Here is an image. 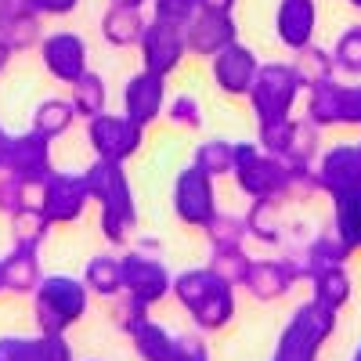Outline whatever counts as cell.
I'll list each match as a JSON object with an SVG mask.
<instances>
[{
    "label": "cell",
    "instance_id": "obj_1",
    "mask_svg": "<svg viewBox=\"0 0 361 361\" xmlns=\"http://www.w3.org/2000/svg\"><path fill=\"white\" fill-rule=\"evenodd\" d=\"M336 314L340 311L318 304L314 296L304 300V304L289 314L286 329L279 333L271 361H322V347L336 333Z\"/></svg>",
    "mask_w": 361,
    "mask_h": 361
},
{
    "label": "cell",
    "instance_id": "obj_2",
    "mask_svg": "<svg viewBox=\"0 0 361 361\" xmlns=\"http://www.w3.org/2000/svg\"><path fill=\"white\" fill-rule=\"evenodd\" d=\"M90 289L73 275H44L33 293V318L40 333H69L76 322L87 318Z\"/></svg>",
    "mask_w": 361,
    "mask_h": 361
},
{
    "label": "cell",
    "instance_id": "obj_3",
    "mask_svg": "<svg viewBox=\"0 0 361 361\" xmlns=\"http://www.w3.org/2000/svg\"><path fill=\"white\" fill-rule=\"evenodd\" d=\"M300 94H304V83H300L293 62H260V73L246 102L257 116V123H279V119H289L296 112Z\"/></svg>",
    "mask_w": 361,
    "mask_h": 361
},
{
    "label": "cell",
    "instance_id": "obj_4",
    "mask_svg": "<svg viewBox=\"0 0 361 361\" xmlns=\"http://www.w3.org/2000/svg\"><path fill=\"white\" fill-rule=\"evenodd\" d=\"M235 188L246 199H279L286 202V159L264 152L257 141H235Z\"/></svg>",
    "mask_w": 361,
    "mask_h": 361
},
{
    "label": "cell",
    "instance_id": "obj_5",
    "mask_svg": "<svg viewBox=\"0 0 361 361\" xmlns=\"http://www.w3.org/2000/svg\"><path fill=\"white\" fill-rule=\"evenodd\" d=\"M87 145L94 148V159H112L127 163L141 152L145 145V127L134 123L123 112H102L94 119H87Z\"/></svg>",
    "mask_w": 361,
    "mask_h": 361
},
{
    "label": "cell",
    "instance_id": "obj_6",
    "mask_svg": "<svg viewBox=\"0 0 361 361\" xmlns=\"http://www.w3.org/2000/svg\"><path fill=\"white\" fill-rule=\"evenodd\" d=\"M83 173H87L90 202H98L102 214H116L134 228L137 224V199H134V188H130V177H127L123 163L94 159Z\"/></svg>",
    "mask_w": 361,
    "mask_h": 361
},
{
    "label": "cell",
    "instance_id": "obj_7",
    "mask_svg": "<svg viewBox=\"0 0 361 361\" xmlns=\"http://www.w3.org/2000/svg\"><path fill=\"white\" fill-rule=\"evenodd\" d=\"M173 214L185 228L202 231L217 214V188H214V177L206 170H199L195 163H188L173 177Z\"/></svg>",
    "mask_w": 361,
    "mask_h": 361
},
{
    "label": "cell",
    "instance_id": "obj_8",
    "mask_svg": "<svg viewBox=\"0 0 361 361\" xmlns=\"http://www.w3.org/2000/svg\"><path fill=\"white\" fill-rule=\"evenodd\" d=\"M37 192H40L37 206L47 214L51 224H73L87 214V206H90L87 173H76V170H51V177Z\"/></svg>",
    "mask_w": 361,
    "mask_h": 361
},
{
    "label": "cell",
    "instance_id": "obj_9",
    "mask_svg": "<svg viewBox=\"0 0 361 361\" xmlns=\"http://www.w3.org/2000/svg\"><path fill=\"white\" fill-rule=\"evenodd\" d=\"M307 260L304 253H293V257H279V260H253L250 267V279H246V293L260 304H275V300L289 296L296 282H307Z\"/></svg>",
    "mask_w": 361,
    "mask_h": 361
},
{
    "label": "cell",
    "instance_id": "obj_10",
    "mask_svg": "<svg viewBox=\"0 0 361 361\" xmlns=\"http://www.w3.org/2000/svg\"><path fill=\"white\" fill-rule=\"evenodd\" d=\"M170 289H173V275L156 253H145V250L123 253V293L137 296L148 307H156L170 296Z\"/></svg>",
    "mask_w": 361,
    "mask_h": 361
},
{
    "label": "cell",
    "instance_id": "obj_11",
    "mask_svg": "<svg viewBox=\"0 0 361 361\" xmlns=\"http://www.w3.org/2000/svg\"><path fill=\"white\" fill-rule=\"evenodd\" d=\"M40 62L51 73V80L58 83H76L87 69H90V47L80 33H69V29H58V33H44L40 40Z\"/></svg>",
    "mask_w": 361,
    "mask_h": 361
},
{
    "label": "cell",
    "instance_id": "obj_12",
    "mask_svg": "<svg viewBox=\"0 0 361 361\" xmlns=\"http://www.w3.org/2000/svg\"><path fill=\"white\" fill-rule=\"evenodd\" d=\"M257 73H260V58L243 40L228 44L224 51H217L209 58V80H214V87L228 98H246Z\"/></svg>",
    "mask_w": 361,
    "mask_h": 361
},
{
    "label": "cell",
    "instance_id": "obj_13",
    "mask_svg": "<svg viewBox=\"0 0 361 361\" xmlns=\"http://www.w3.org/2000/svg\"><path fill=\"white\" fill-rule=\"evenodd\" d=\"M54 163H51V141L44 134H37L33 127L11 134V148H8V166L4 173L18 177L25 188H40L44 180L51 177Z\"/></svg>",
    "mask_w": 361,
    "mask_h": 361
},
{
    "label": "cell",
    "instance_id": "obj_14",
    "mask_svg": "<svg viewBox=\"0 0 361 361\" xmlns=\"http://www.w3.org/2000/svg\"><path fill=\"white\" fill-rule=\"evenodd\" d=\"M314 170H318L322 195H329V202L340 195H350V192H361V148H357V141L325 148L314 163Z\"/></svg>",
    "mask_w": 361,
    "mask_h": 361
},
{
    "label": "cell",
    "instance_id": "obj_15",
    "mask_svg": "<svg viewBox=\"0 0 361 361\" xmlns=\"http://www.w3.org/2000/svg\"><path fill=\"white\" fill-rule=\"evenodd\" d=\"M137 51H141V66H145V69H152V73H159V76H170V73H177L180 62L188 58L185 29H173V25H163V22L148 18Z\"/></svg>",
    "mask_w": 361,
    "mask_h": 361
},
{
    "label": "cell",
    "instance_id": "obj_16",
    "mask_svg": "<svg viewBox=\"0 0 361 361\" xmlns=\"http://www.w3.org/2000/svg\"><path fill=\"white\" fill-rule=\"evenodd\" d=\"M163 109H166V76L141 69L123 83V116H130L134 123L152 127L163 116Z\"/></svg>",
    "mask_w": 361,
    "mask_h": 361
},
{
    "label": "cell",
    "instance_id": "obj_17",
    "mask_svg": "<svg viewBox=\"0 0 361 361\" xmlns=\"http://www.w3.org/2000/svg\"><path fill=\"white\" fill-rule=\"evenodd\" d=\"M318 33V0H279L275 8V37L286 51H304Z\"/></svg>",
    "mask_w": 361,
    "mask_h": 361
},
{
    "label": "cell",
    "instance_id": "obj_18",
    "mask_svg": "<svg viewBox=\"0 0 361 361\" xmlns=\"http://www.w3.org/2000/svg\"><path fill=\"white\" fill-rule=\"evenodd\" d=\"M238 40V22L235 15H221V11H199L188 25H185V44L188 54L195 58H214L217 51H224L228 44Z\"/></svg>",
    "mask_w": 361,
    "mask_h": 361
},
{
    "label": "cell",
    "instance_id": "obj_19",
    "mask_svg": "<svg viewBox=\"0 0 361 361\" xmlns=\"http://www.w3.org/2000/svg\"><path fill=\"white\" fill-rule=\"evenodd\" d=\"M0 275H4V293L8 296H33L37 286L44 282L40 250L11 243L8 257H0Z\"/></svg>",
    "mask_w": 361,
    "mask_h": 361
},
{
    "label": "cell",
    "instance_id": "obj_20",
    "mask_svg": "<svg viewBox=\"0 0 361 361\" xmlns=\"http://www.w3.org/2000/svg\"><path fill=\"white\" fill-rule=\"evenodd\" d=\"M145 8H127V4H109L102 15V37L109 47H137L145 33Z\"/></svg>",
    "mask_w": 361,
    "mask_h": 361
},
{
    "label": "cell",
    "instance_id": "obj_21",
    "mask_svg": "<svg viewBox=\"0 0 361 361\" xmlns=\"http://www.w3.org/2000/svg\"><path fill=\"white\" fill-rule=\"evenodd\" d=\"M311 296L318 304L333 307V311H343L354 296V282H350V271L347 264H333V267H318L311 271Z\"/></svg>",
    "mask_w": 361,
    "mask_h": 361
},
{
    "label": "cell",
    "instance_id": "obj_22",
    "mask_svg": "<svg viewBox=\"0 0 361 361\" xmlns=\"http://www.w3.org/2000/svg\"><path fill=\"white\" fill-rule=\"evenodd\" d=\"M221 286H228V282H221L214 271H209V264H206V267H188V271H180V275H173L170 296H173L185 311H195L202 300H209Z\"/></svg>",
    "mask_w": 361,
    "mask_h": 361
},
{
    "label": "cell",
    "instance_id": "obj_23",
    "mask_svg": "<svg viewBox=\"0 0 361 361\" xmlns=\"http://www.w3.org/2000/svg\"><path fill=\"white\" fill-rule=\"evenodd\" d=\"M83 282H87L90 296L116 300L119 293H123V257H112V253L90 257L87 267H83Z\"/></svg>",
    "mask_w": 361,
    "mask_h": 361
},
{
    "label": "cell",
    "instance_id": "obj_24",
    "mask_svg": "<svg viewBox=\"0 0 361 361\" xmlns=\"http://www.w3.org/2000/svg\"><path fill=\"white\" fill-rule=\"evenodd\" d=\"M238 314V300H235V289L231 286H221L209 300H202V304L195 311H188V318L195 322L199 333H221V329H228Z\"/></svg>",
    "mask_w": 361,
    "mask_h": 361
},
{
    "label": "cell",
    "instance_id": "obj_25",
    "mask_svg": "<svg viewBox=\"0 0 361 361\" xmlns=\"http://www.w3.org/2000/svg\"><path fill=\"white\" fill-rule=\"evenodd\" d=\"M246 231L253 243L260 246H279L282 243V214H279V199H250L246 209Z\"/></svg>",
    "mask_w": 361,
    "mask_h": 361
},
{
    "label": "cell",
    "instance_id": "obj_26",
    "mask_svg": "<svg viewBox=\"0 0 361 361\" xmlns=\"http://www.w3.org/2000/svg\"><path fill=\"white\" fill-rule=\"evenodd\" d=\"M340 80H325L318 87L307 90V102H304V116L311 119L314 127L329 130V127H340Z\"/></svg>",
    "mask_w": 361,
    "mask_h": 361
},
{
    "label": "cell",
    "instance_id": "obj_27",
    "mask_svg": "<svg viewBox=\"0 0 361 361\" xmlns=\"http://www.w3.org/2000/svg\"><path fill=\"white\" fill-rule=\"evenodd\" d=\"M69 102L76 109V119H94L109 109V90H105V80L98 73H83L76 83H69Z\"/></svg>",
    "mask_w": 361,
    "mask_h": 361
},
{
    "label": "cell",
    "instance_id": "obj_28",
    "mask_svg": "<svg viewBox=\"0 0 361 361\" xmlns=\"http://www.w3.org/2000/svg\"><path fill=\"white\" fill-rule=\"evenodd\" d=\"M293 69H296L300 83H304V90H311L325 80H336V58H333V51H325L318 44H307L304 51H296Z\"/></svg>",
    "mask_w": 361,
    "mask_h": 361
},
{
    "label": "cell",
    "instance_id": "obj_29",
    "mask_svg": "<svg viewBox=\"0 0 361 361\" xmlns=\"http://www.w3.org/2000/svg\"><path fill=\"white\" fill-rule=\"evenodd\" d=\"M73 123H76V109L69 98H44L33 109V130L44 134L47 141H58Z\"/></svg>",
    "mask_w": 361,
    "mask_h": 361
},
{
    "label": "cell",
    "instance_id": "obj_30",
    "mask_svg": "<svg viewBox=\"0 0 361 361\" xmlns=\"http://www.w3.org/2000/svg\"><path fill=\"white\" fill-rule=\"evenodd\" d=\"M8 221H11V243H18V246H37V250L47 243V235H51V228H54L37 202H25L18 214H11Z\"/></svg>",
    "mask_w": 361,
    "mask_h": 361
},
{
    "label": "cell",
    "instance_id": "obj_31",
    "mask_svg": "<svg viewBox=\"0 0 361 361\" xmlns=\"http://www.w3.org/2000/svg\"><path fill=\"white\" fill-rule=\"evenodd\" d=\"M300 253H304V260H307V271H318V267L347 264L354 250L343 243V238H340L333 228H329V231H318V235H314V238H311V243H307L304 250H300ZM307 279H311V275H307Z\"/></svg>",
    "mask_w": 361,
    "mask_h": 361
},
{
    "label": "cell",
    "instance_id": "obj_32",
    "mask_svg": "<svg viewBox=\"0 0 361 361\" xmlns=\"http://www.w3.org/2000/svg\"><path fill=\"white\" fill-rule=\"evenodd\" d=\"M130 343H134V354L141 361H170L173 357V333H166V329L152 318L134 329Z\"/></svg>",
    "mask_w": 361,
    "mask_h": 361
},
{
    "label": "cell",
    "instance_id": "obj_33",
    "mask_svg": "<svg viewBox=\"0 0 361 361\" xmlns=\"http://www.w3.org/2000/svg\"><path fill=\"white\" fill-rule=\"evenodd\" d=\"M202 235H206L209 250H243L246 238H250L246 217H238V214H221V209L214 214V221L202 228Z\"/></svg>",
    "mask_w": 361,
    "mask_h": 361
},
{
    "label": "cell",
    "instance_id": "obj_34",
    "mask_svg": "<svg viewBox=\"0 0 361 361\" xmlns=\"http://www.w3.org/2000/svg\"><path fill=\"white\" fill-rule=\"evenodd\" d=\"M333 231L354 253H361V192L333 199Z\"/></svg>",
    "mask_w": 361,
    "mask_h": 361
},
{
    "label": "cell",
    "instance_id": "obj_35",
    "mask_svg": "<svg viewBox=\"0 0 361 361\" xmlns=\"http://www.w3.org/2000/svg\"><path fill=\"white\" fill-rule=\"evenodd\" d=\"M192 163H195L199 170H206L214 180L231 177V173H235V141H224V137H209V141H202V145L195 148Z\"/></svg>",
    "mask_w": 361,
    "mask_h": 361
},
{
    "label": "cell",
    "instance_id": "obj_36",
    "mask_svg": "<svg viewBox=\"0 0 361 361\" xmlns=\"http://www.w3.org/2000/svg\"><path fill=\"white\" fill-rule=\"evenodd\" d=\"M209 271L221 279V282H228L231 289H243L246 286V279H250V267H253V260H250V253L246 250H209Z\"/></svg>",
    "mask_w": 361,
    "mask_h": 361
},
{
    "label": "cell",
    "instance_id": "obj_37",
    "mask_svg": "<svg viewBox=\"0 0 361 361\" xmlns=\"http://www.w3.org/2000/svg\"><path fill=\"white\" fill-rule=\"evenodd\" d=\"M44 15H25V18H8L0 22V37H4V44L18 54V51H33L40 47L44 40Z\"/></svg>",
    "mask_w": 361,
    "mask_h": 361
},
{
    "label": "cell",
    "instance_id": "obj_38",
    "mask_svg": "<svg viewBox=\"0 0 361 361\" xmlns=\"http://www.w3.org/2000/svg\"><path fill=\"white\" fill-rule=\"evenodd\" d=\"M322 156V127H314L311 119H296V130H293V145H289V156L286 163H318Z\"/></svg>",
    "mask_w": 361,
    "mask_h": 361
},
{
    "label": "cell",
    "instance_id": "obj_39",
    "mask_svg": "<svg viewBox=\"0 0 361 361\" xmlns=\"http://www.w3.org/2000/svg\"><path fill=\"white\" fill-rule=\"evenodd\" d=\"M333 58H336V73L343 76H361V22L347 25L333 44Z\"/></svg>",
    "mask_w": 361,
    "mask_h": 361
},
{
    "label": "cell",
    "instance_id": "obj_40",
    "mask_svg": "<svg viewBox=\"0 0 361 361\" xmlns=\"http://www.w3.org/2000/svg\"><path fill=\"white\" fill-rule=\"evenodd\" d=\"M293 130H296V119H279V123H257V145L264 152L286 159L289 156V145H293Z\"/></svg>",
    "mask_w": 361,
    "mask_h": 361
},
{
    "label": "cell",
    "instance_id": "obj_41",
    "mask_svg": "<svg viewBox=\"0 0 361 361\" xmlns=\"http://www.w3.org/2000/svg\"><path fill=\"white\" fill-rule=\"evenodd\" d=\"M148 8H152V22L185 29L199 15V0H148Z\"/></svg>",
    "mask_w": 361,
    "mask_h": 361
},
{
    "label": "cell",
    "instance_id": "obj_42",
    "mask_svg": "<svg viewBox=\"0 0 361 361\" xmlns=\"http://www.w3.org/2000/svg\"><path fill=\"white\" fill-rule=\"evenodd\" d=\"M289 166V177H286V202H300V199H311L322 192L318 185V170L314 163H286Z\"/></svg>",
    "mask_w": 361,
    "mask_h": 361
},
{
    "label": "cell",
    "instance_id": "obj_43",
    "mask_svg": "<svg viewBox=\"0 0 361 361\" xmlns=\"http://www.w3.org/2000/svg\"><path fill=\"white\" fill-rule=\"evenodd\" d=\"M112 322H116V329H119L123 336H130L137 325L148 322V304H141V300L130 296V293H119V296L112 300Z\"/></svg>",
    "mask_w": 361,
    "mask_h": 361
},
{
    "label": "cell",
    "instance_id": "obj_44",
    "mask_svg": "<svg viewBox=\"0 0 361 361\" xmlns=\"http://www.w3.org/2000/svg\"><path fill=\"white\" fill-rule=\"evenodd\" d=\"M166 119L173 127H185V130H199L202 127V102L195 94H177L166 105Z\"/></svg>",
    "mask_w": 361,
    "mask_h": 361
},
{
    "label": "cell",
    "instance_id": "obj_45",
    "mask_svg": "<svg viewBox=\"0 0 361 361\" xmlns=\"http://www.w3.org/2000/svg\"><path fill=\"white\" fill-rule=\"evenodd\" d=\"M33 361H76L66 333H37L33 336Z\"/></svg>",
    "mask_w": 361,
    "mask_h": 361
},
{
    "label": "cell",
    "instance_id": "obj_46",
    "mask_svg": "<svg viewBox=\"0 0 361 361\" xmlns=\"http://www.w3.org/2000/svg\"><path fill=\"white\" fill-rule=\"evenodd\" d=\"M25 202H29V188L22 185L18 177L0 173V214L11 217V214H18V209H22Z\"/></svg>",
    "mask_w": 361,
    "mask_h": 361
},
{
    "label": "cell",
    "instance_id": "obj_47",
    "mask_svg": "<svg viewBox=\"0 0 361 361\" xmlns=\"http://www.w3.org/2000/svg\"><path fill=\"white\" fill-rule=\"evenodd\" d=\"M340 127H357L361 130V83H343L340 87Z\"/></svg>",
    "mask_w": 361,
    "mask_h": 361
},
{
    "label": "cell",
    "instance_id": "obj_48",
    "mask_svg": "<svg viewBox=\"0 0 361 361\" xmlns=\"http://www.w3.org/2000/svg\"><path fill=\"white\" fill-rule=\"evenodd\" d=\"M170 361H209V347L202 336L185 333V336H173V357Z\"/></svg>",
    "mask_w": 361,
    "mask_h": 361
},
{
    "label": "cell",
    "instance_id": "obj_49",
    "mask_svg": "<svg viewBox=\"0 0 361 361\" xmlns=\"http://www.w3.org/2000/svg\"><path fill=\"white\" fill-rule=\"evenodd\" d=\"M0 361H33V336H0Z\"/></svg>",
    "mask_w": 361,
    "mask_h": 361
},
{
    "label": "cell",
    "instance_id": "obj_50",
    "mask_svg": "<svg viewBox=\"0 0 361 361\" xmlns=\"http://www.w3.org/2000/svg\"><path fill=\"white\" fill-rule=\"evenodd\" d=\"M98 228H102V235H105V243H109V246H123V243H127V235H130V224H127L123 217L102 214V209H98Z\"/></svg>",
    "mask_w": 361,
    "mask_h": 361
},
{
    "label": "cell",
    "instance_id": "obj_51",
    "mask_svg": "<svg viewBox=\"0 0 361 361\" xmlns=\"http://www.w3.org/2000/svg\"><path fill=\"white\" fill-rule=\"evenodd\" d=\"M33 4L44 18H66L80 8V0H33Z\"/></svg>",
    "mask_w": 361,
    "mask_h": 361
},
{
    "label": "cell",
    "instance_id": "obj_52",
    "mask_svg": "<svg viewBox=\"0 0 361 361\" xmlns=\"http://www.w3.org/2000/svg\"><path fill=\"white\" fill-rule=\"evenodd\" d=\"M25 15H40L33 0H0V22H8V18H25Z\"/></svg>",
    "mask_w": 361,
    "mask_h": 361
},
{
    "label": "cell",
    "instance_id": "obj_53",
    "mask_svg": "<svg viewBox=\"0 0 361 361\" xmlns=\"http://www.w3.org/2000/svg\"><path fill=\"white\" fill-rule=\"evenodd\" d=\"M238 0H199V11H221V15H235Z\"/></svg>",
    "mask_w": 361,
    "mask_h": 361
},
{
    "label": "cell",
    "instance_id": "obj_54",
    "mask_svg": "<svg viewBox=\"0 0 361 361\" xmlns=\"http://www.w3.org/2000/svg\"><path fill=\"white\" fill-rule=\"evenodd\" d=\"M8 148H11V134L0 127V173H4V166H8Z\"/></svg>",
    "mask_w": 361,
    "mask_h": 361
},
{
    "label": "cell",
    "instance_id": "obj_55",
    "mask_svg": "<svg viewBox=\"0 0 361 361\" xmlns=\"http://www.w3.org/2000/svg\"><path fill=\"white\" fill-rule=\"evenodd\" d=\"M11 54H15V51L4 44V37H0V73H4V69L11 66Z\"/></svg>",
    "mask_w": 361,
    "mask_h": 361
},
{
    "label": "cell",
    "instance_id": "obj_56",
    "mask_svg": "<svg viewBox=\"0 0 361 361\" xmlns=\"http://www.w3.org/2000/svg\"><path fill=\"white\" fill-rule=\"evenodd\" d=\"M112 4H127V8H145L148 0H112Z\"/></svg>",
    "mask_w": 361,
    "mask_h": 361
},
{
    "label": "cell",
    "instance_id": "obj_57",
    "mask_svg": "<svg viewBox=\"0 0 361 361\" xmlns=\"http://www.w3.org/2000/svg\"><path fill=\"white\" fill-rule=\"evenodd\" d=\"M343 4H350L354 11H361V0H343Z\"/></svg>",
    "mask_w": 361,
    "mask_h": 361
},
{
    "label": "cell",
    "instance_id": "obj_58",
    "mask_svg": "<svg viewBox=\"0 0 361 361\" xmlns=\"http://www.w3.org/2000/svg\"><path fill=\"white\" fill-rule=\"evenodd\" d=\"M350 361H361V343L354 347V354H350Z\"/></svg>",
    "mask_w": 361,
    "mask_h": 361
},
{
    "label": "cell",
    "instance_id": "obj_59",
    "mask_svg": "<svg viewBox=\"0 0 361 361\" xmlns=\"http://www.w3.org/2000/svg\"><path fill=\"white\" fill-rule=\"evenodd\" d=\"M0 296H4V275H0Z\"/></svg>",
    "mask_w": 361,
    "mask_h": 361
},
{
    "label": "cell",
    "instance_id": "obj_60",
    "mask_svg": "<svg viewBox=\"0 0 361 361\" xmlns=\"http://www.w3.org/2000/svg\"><path fill=\"white\" fill-rule=\"evenodd\" d=\"M87 361H98V357H87Z\"/></svg>",
    "mask_w": 361,
    "mask_h": 361
},
{
    "label": "cell",
    "instance_id": "obj_61",
    "mask_svg": "<svg viewBox=\"0 0 361 361\" xmlns=\"http://www.w3.org/2000/svg\"><path fill=\"white\" fill-rule=\"evenodd\" d=\"M357 148H361V141H357Z\"/></svg>",
    "mask_w": 361,
    "mask_h": 361
}]
</instances>
